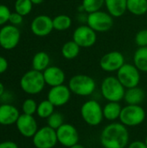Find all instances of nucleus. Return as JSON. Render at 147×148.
I'll return each mask as SVG.
<instances>
[{"instance_id": "16", "label": "nucleus", "mask_w": 147, "mask_h": 148, "mask_svg": "<svg viewBox=\"0 0 147 148\" xmlns=\"http://www.w3.org/2000/svg\"><path fill=\"white\" fill-rule=\"evenodd\" d=\"M16 126L20 134L25 138H33L38 130L37 122L34 116L25 114H20Z\"/></svg>"}, {"instance_id": "22", "label": "nucleus", "mask_w": 147, "mask_h": 148, "mask_svg": "<svg viewBox=\"0 0 147 148\" xmlns=\"http://www.w3.org/2000/svg\"><path fill=\"white\" fill-rule=\"evenodd\" d=\"M122 110V107L120 102L116 101H108L103 107V116L106 120L113 121L117 119H120V115Z\"/></svg>"}, {"instance_id": "21", "label": "nucleus", "mask_w": 147, "mask_h": 148, "mask_svg": "<svg viewBox=\"0 0 147 148\" xmlns=\"http://www.w3.org/2000/svg\"><path fill=\"white\" fill-rule=\"evenodd\" d=\"M50 64V57L45 51H39L36 53L32 58V69L40 72H43Z\"/></svg>"}, {"instance_id": "20", "label": "nucleus", "mask_w": 147, "mask_h": 148, "mask_svg": "<svg viewBox=\"0 0 147 148\" xmlns=\"http://www.w3.org/2000/svg\"><path fill=\"white\" fill-rule=\"evenodd\" d=\"M146 98L145 91L139 87H134L131 88H126L124 101L127 105H139L143 102Z\"/></svg>"}, {"instance_id": "26", "label": "nucleus", "mask_w": 147, "mask_h": 148, "mask_svg": "<svg viewBox=\"0 0 147 148\" xmlns=\"http://www.w3.org/2000/svg\"><path fill=\"white\" fill-rule=\"evenodd\" d=\"M53 26L54 29L57 31L68 30L72 26V19L69 16L65 14L57 15L53 18Z\"/></svg>"}, {"instance_id": "39", "label": "nucleus", "mask_w": 147, "mask_h": 148, "mask_svg": "<svg viewBox=\"0 0 147 148\" xmlns=\"http://www.w3.org/2000/svg\"><path fill=\"white\" fill-rule=\"evenodd\" d=\"M33 4H41L44 0H30Z\"/></svg>"}, {"instance_id": "29", "label": "nucleus", "mask_w": 147, "mask_h": 148, "mask_svg": "<svg viewBox=\"0 0 147 148\" xmlns=\"http://www.w3.org/2000/svg\"><path fill=\"white\" fill-rule=\"evenodd\" d=\"M15 11L23 16H28L33 8V3L30 0H16L15 2Z\"/></svg>"}, {"instance_id": "7", "label": "nucleus", "mask_w": 147, "mask_h": 148, "mask_svg": "<svg viewBox=\"0 0 147 148\" xmlns=\"http://www.w3.org/2000/svg\"><path fill=\"white\" fill-rule=\"evenodd\" d=\"M87 24L96 32H107L113 28V17L107 11L101 10L88 14Z\"/></svg>"}, {"instance_id": "3", "label": "nucleus", "mask_w": 147, "mask_h": 148, "mask_svg": "<svg viewBox=\"0 0 147 148\" xmlns=\"http://www.w3.org/2000/svg\"><path fill=\"white\" fill-rule=\"evenodd\" d=\"M45 85L46 83L42 72L33 69L23 74L20 80V87L22 90L30 95L40 94L43 90Z\"/></svg>"}, {"instance_id": "28", "label": "nucleus", "mask_w": 147, "mask_h": 148, "mask_svg": "<svg viewBox=\"0 0 147 148\" xmlns=\"http://www.w3.org/2000/svg\"><path fill=\"white\" fill-rule=\"evenodd\" d=\"M81 5L88 14L101 10L105 5V0H82Z\"/></svg>"}, {"instance_id": "25", "label": "nucleus", "mask_w": 147, "mask_h": 148, "mask_svg": "<svg viewBox=\"0 0 147 148\" xmlns=\"http://www.w3.org/2000/svg\"><path fill=\"white\" fill-rule=\"evenodd\" d=\"M127 11L134 16H144L147 13V0H127Z\"/></svg>"}, {"instance_id": "10", "label": "nucleus", "mask_w": 147, "mask_h": 148, "mask_svg": "<svg viewBox=\"0 0 147 148\" xmlns=\"http://www.w3.org/2000/svg\"><path fill=\"white\" fill-rule=\"evenodd\" d=\"M19 29L12 24H5L0 29V46L5 50L15 49L20 41Z\"/></svg>"}, {"instance_id": "36", "label": "nucleus", "mask_w": 147, "mask_h": 148, "mask_svg": "<svg viewBox=\"0 0 147 148\" xmlns=\"http://www.w3.org/2000/svg\"><path fill=\"white\" fill-rule=\"evenodd\" d=\"M128 148H147V146L146 145L145 141L135 140V141H133L129 144Z\"/></svg>"}, {"instance_id": "31", "label": "nucleus", "mask_w": 147, "mask_h": 148, "mask_svg": "<svg viewBox=\"0 0 147 148\" xmlns=\"http://www.w3.org/2000/svg\"><path fill=\"white\" fill-rule=\"evenodd\" d=\"M38 104L36 102V101L32 98H28L24 100V101L22 104V110L23 113L29 115H33L36 113Z\"/></svg>"}, {"instance_id": "11", "label": "nucleus", "mask_w": 147, "mask_h": 148, "mask_svg": "<svg viewBox=\"0 0 147 148\" xmlns=\"http://www.w3.org/2000/svg\"><path fill=\"white\" fill-rule=\"evenodd\" d=\"M72 40L81 48H90L94 46L97 41V32L88 24H81L74 30Z\"/></svg>"}, {"instance_id": "19", "label": "nucleus", "mask_w": 147, "mask_h": 148, "mask_svg": "<svg viewBox=\"0 0 147 148\" xmlns=\"http://www.w3.org/2000/svg\"><path fill=\"white\" fill-rule=\"evenodd\" d=\"M127 0H105L107 11L113 17H120L127 11Z\"/></svg>"}, {"instance_id": "17", "label": "nucleus", "mask_w": 147, "mask_h": 148, "mask_svg": "<svg viewBox=\"0 0 147 148\" xmlns=\"http://www.w3.org/2000/svg\"><path fill=\"white\" fill-rule=\"evenodd\" d=\"M46 85L50 87L59 86L64 83L66 75L61 68L57 66H49L42 72Z\"/></svg>"}, {"instance_id": "6", "label": "nucleus", "mask_w": 147, "mask_h": 148, "mask_svg": "<svg viewBox=\"0 0 147 148\" xmlns=\"http://www.w3.org/2000/svg\"><path fill=\"white\" fill-rule=\"evenodd\" d=\"M146 111L139 105H126L122 108L120 121L126 127H136L144 122Z\"/></svg>"}, {"instance_id": "12", "label": "nucleus", "mask_w": 147, "mask_h": 148, "mask_svg": "<svg viewBox=\"0 0 147 148\" xmlns=\"http://www.w3.org/2000/svg\"><path fill=\"white\" fill-rule=\"evenodd\" d=\"M126 63L124 55L117 50L106 53L100 60L101 69L108 73L117 72Z\"/></svg>"}, {"instance_id": "15", "label": "nucleus", "mask_w": 147, "mask_h": 148, "mask_svg": "<svg viewBox=\"0 0 147 148\" xmlns=\"http://www.w3.org/2000/svg\"><path fill=\"white\" fill-rule=\"evenodd\" d=\"M71 94L72 92L70 91L68 86L64 84L51 87L48 93V100L55 107H62L69 101Z\"/></svg>"}, {"instance_id": "35", "label": "nucleus", "mask_w": 147, "mask_h": 148, "mask_svg": "<svg viewBox=\"0 0 147 148\" xmlns=\"http://www.w3.org/2000/svg\"><path fill=\"white\" fill-rule=\"evenodd\" d=\"M8 61L2 56H0V74L4 73L8 69Z\"/></svg>"}, {"instance_id": "33", "label": "nucleus", "mask_w": 147, "mask_h": 148, "mask_svg": "<svg viewBox=\"0 0 147 148\" xmlns=\"http://www.w3.org/2000/svg\"><path fill=\"white\" fill-rule=\"evenodd\" d=\"M10 14L11 12L9 7L4 4H0V26H3L9 22Z\"/></svg>"}, {"instance_id": "9", "label": "nucleus", "mask_w": 147, "mask_h": 148, "mask_svg": "<svg viewBox=\"0 0 147 148\" xmlns=\"http://www.w3.org/2000/svg\"><path fill=\"white\" fill-rule=\"evenodd\" d=\"M33 145L36 148H53L55 147L57 140L56 130L49 126L42 127L37 130L32 138Z\"/></svg>"}, {"instance_id": "5", "label": "nucleus", "mask_w": 147, "mask_h": 148, "mask_svg": "<svg viewBox=\"0 0 147 148\" xmlns=\"http://www.w3.org/2000/svg\"><path fill=\"white\" fill-rule=\"evenodd\" d=\"M81 115L88 125L92 127L98 126L104 119L103 108L97 101H88L81 108Z\"/></svg>"}, {"instance_id": "40", "label": "nucleus", "mask_w": 147, "mask_h": 148, "mask_svg": "<svg viewBox=\"0 0 147 148\" xmlns=\"http://www.w3.org/2000/svg\"><path fill=\"white\" fill-rule=\"evenodd\" d=\"M69 148H85L82 145H81V144H79V143H77V144H75V145H74V146H72V147H70Z\"/></svg>"}, {"instance_id": "18", "label": "nucleus", "mask_w": 147, "mask_h": 148, "mask_svg": "<svg viewBox=\"0 0 147 148\" xmlns=\"http://www.w3.org/2000/svg\"><path fill=\"white\" fill-rule=\"evenodd\" d=\"M20 116L19 110L10 103L0 105V125L10 126L16 124Z\"/></svg>"}, {"instance_id": "4", "label": "nucleus", "mask_w": 147, "mask_h": 148, "mask_svg": "<svg viewBox=\"0 0 147 148\" xmlns=\"http://www.w3.org/2000/svg\"><path fill=\"white\" fill-rule=\"evenodd\" d=\"M68 86L72 94L79 96H88L94 92L96 82L91 76L79 74L70 78Z\"/></svg>"}, {"instance_id": "1", "label": "nucleus", "mask_w": 147, "mask_h": 148, "mask_svg": "<svg viewBox=\"0 0 147 148\" xmlns=\"http://www.w3.org/2000/svg\"><path fill=\"white\" fill-rule=\"evenodd\" d=\"M100 140L104 148H126L129 142V133L122 123L113 122L101 131Z\"/></svg>"}, {"instance_id": "23", "label": "nucleus", "mask_w": 147, "mask_h": 148, "mask_svg": "<svg viewBox=\"0 0 147 148\" xmlns=\"http://www.w3.org/2000/svg\"><path fill=\"white\" fill-rule=\"evenodd\" d=\"M81 51V47L73 40L67 41L62 47L61 52L62 56L67 60H74L75 59Z\"/></svg>"}, {"instance_id": "41", "label": "nucleus", "mask_w": 147, "mask_h": 148, "mask_svg": "<svg viewBox=\"0 0 147 148\" xmlns=\"http://www.w3.org/2000/svg\"><path fill=\"white\" fill-rule=\"evenodd\" d=\"M145 143H146V145L147 146V137L146 138V140H145Z\"/></svg>"}, {"instance_id": "24", "label": "nucleus", "mask_w": 147, "mask_h": 148, "mask_svg": "<svg viewBox=\"0 0 147 148\" xmlns=\"http://www.w3.org/2000/svg\"><path fill=\"white\" fill-rule=\"evenodd\" d=\"M133 64L140 72L147 73V47H140L133 55Z\"/></svg>"}, {"instance_id": "38", "label": "nucleus", "mask_w": 147, "mask_h": 148, "mask_svg": "<svg viewBox=\"0 0 147 148\" xmlns=\"http://www.w3.org/2000/svg\"><path fill=\"white\" fill-rule=\"evenodd\" d=\"M5 93V88H4V85L0 82V98L3 96V95Z\"/></svg>"}, {"instance_id": "30", "label": "nucleus", "mask_w": 147, "mask_h": 148, "mask_svg": "<svg viewBox=\"0 0 147 148\" xmlns=\"http://www.w3.org/2000/svg\"><path fill=\"white\" fill-rule=\"evenodd\" d=\"M63 121L64 118L62 114L59 112H54L48 119H47V123L48 126L50 127L51 128L57 130L62 125H63Z\"/></svg>"}, {"instance_id": "2", "label": "nucleus", "mask_w": 147, "mask_h": 148, "mask_svg": "<svg viewBox=\"0 0 147 148\" xmlns=\"http://www.w3.org/2000/svg\"><path fill=\"white\" fill-rule=\"evenodd\" d=\"M101 93L107 101L120 102L124 99L126 88L121 84L117 76H107L101 84Z\"/></svg>"}, {"instance_id": "27", "label": "nucleus", "mask_w": 147, "mask_h": 148, "mask_svg": "<svg viewBox=\"0 0 147 148\" xmlns=\"http://www.w3.org/2000/svg\"><path fill=\"white\" fill-rule=\"evenodd\" d=\"M55 112V106L47 99L41 101L37 106L36 114L42 119H48Z\"/></svg>"}, {"instance_id": "14", "label": "nucleus", "mask_w": 147, "mask_h": 148, "mask_svg": "<svg viewBox=\"0 0 147 148\" xmlns=\"http://www.w3.org/2000/svg\"><path fill=\"white\" fill-rule=\"evenodd\" d=\"M58 142L66 147H70L79 141V134L76 128L70 124L64 123L56 130Z\"/></svg>"}, {"instance_id": "37", "label": "nucleus", "mask_w": 147, "mask_h": 148, "mask_svg": "<svg viewBox=\"0 0 147 148\" xmlns=\"http://www.w3.org/2000/svg\"><path fill=\"white\" fill-rule=\"evenodd\" d=\"M0 148H19L17 144L10 141V140H6V141H3L0 142Z\"/></svg>"}, {"instance_id": "8", "label": "nucleus", "mask_w": 147, "mask_h": 148, "mask_svg": "<svg viewBox=\"0 0 147 148\" xmlns=\"http://www.w3.org/2000/svg\"><path fill=\"white\" fill-rule=\"evenodd\" d=\"M117 78L121 84L126 88H131L139 86L140 82V71L134 64L125 63L118 71Z\"/></svg>"}, {"instance_id": "34", "label": "nucleus", "mask_w": 147, "mask_h": 148, "mask_svg": "<svg viewBox=\"0 0 147 148\" xmlns=\"http://www.w3.org/2000/svg\"><path fill=\"white\" fill-rule=\"evenodd\" d=\"M23 16L15 11V12H11V14L10 16L9 22H10V24L17 26V25H20L23 23Z\"/></svg>"}, {"instance_id": "32", "label": "nucleus", "mask_w": 147, "mask_h": 148, "mask_svg": "<svg viewBox=\"0 0 147 148\" xmlns=\"http://www.w3.org/2000/svg\"><path fill=\"white\" fill-rule=\"evenodd\" d=\"M135 43L139 48L147 47V29L139 30L135 35Z\"/></svg>"}, {"instance_id": "13", "label": "nucleus", "mask_w": 147, "mask_h": 148, "mask_svg": "<svg viewBox=\"0 0 147 148\" xmlns=\"http://www.w3.org/2000/svg\"><path fill=\"white\" fill-rule=\"evenodd\" d=\"M30 29L32 33L36 36H47L54 29L53 18L47 15H39L32 20Z\"/></svg>"}]
</instances>
